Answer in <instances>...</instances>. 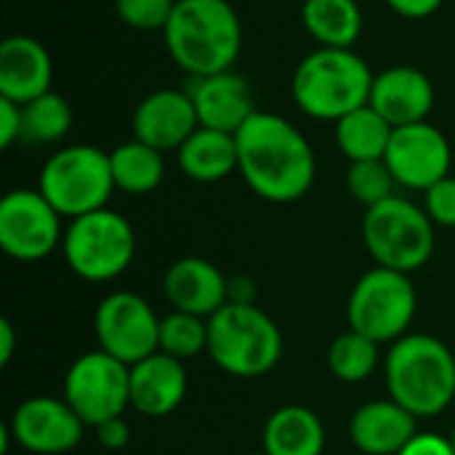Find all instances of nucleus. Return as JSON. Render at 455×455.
Returning a JSON list of instances; mask_svg holds the SVG:
<instances>
[{
  "label": "nucleus",
  "instance_id": "nucleus-3",
  "mask_svg": "<svg viewBox=\"0 0 455 455\" xmlns=\"http://www.w3.org/2000/svg\"><path fill=\"white\" fill-rule=\"evenodd\" d=\"M384 381L416 419H437L455 400V355L437 336L408 333L387 349Z\"/></svg>",
  "mask_w": 455,
  "mask_h": 455
},
{
  "label": "nucleus",
  "instance_id": "nucleus-27",
  "mask_svg": "<svg viewBox=\"0 0 455 455\" xmlns=\"http://www.w3.org/2000/svg\"><path fill=\"white\" fill-rule=\"evenodd\" d=\"M75 115L64 96L48 91L27 104H21V141L32 147H48L64 141L72 131Z\"/></svg>",
  "mask_w": 455,
  "mask_h": 455
},
{
  "label": "nucleus",
  "instance_id": "nucleus-32",
  "mask_svg": "<svg viewBox=\"0 0 455 455\" xmlns=\"http://www.w3.org/2000/svg\"><path fill=\"white\" fill-rule=\"evenodd\" d=\"M424 211L435 227L455 229V176H445L424 192Z\"/></svg>",
  "mask_w": 455,
  "mask_h": 455
},
{
  "label": "nucleus",
  "instance_id": "nucleus-20",
  "mask_svg": "<svg viewBox=\"0 0 455 455\" xmlns=\"http://www.w3.org/2000/svg\"><path fill=\"white\" fill-rule=\"evenodd\" d=\"M53 85V59L32 35H11L0 43V96L27 104Z\"/></svg>",
  "mask_w": 455,
  "mask_h": 455
},
{
  "label": "nucleus",
  "instance_id": "nucleus-36",
  "mask_svg": "<svg viewBox=\"0 0 455 455\" xmlns=\"http://www.w3.org/2000/svg\"><path fill=\"white\" fill-rule=\"evenodd\" d=\"M403 19H429L443 8L445 0H384Z\"/></svg>",
  "mask_w": 455,
  "mask_h": 455
},
{
  "label": "nucleus",
  "instance_id": "nucleus-17",
  "mask_svg": "<svg viewBox=\"0 0 455 455\" xmlns=\"http://www.w3.org/2000/svg\"><path fill=\"white\" fill-rule=\"evenodd\" d=\"M435 99V83L424 69L395 64L387 67L384 72H376L368 104L379 115H384L389 125L400 128L429 120Z\"/></svg>",
  "mask_w": 455,
  "mask_h": 455
},
{
  "label": "nucleus",
  "instance_id": "nucleus-12",
  "mask_svg": "<svg viewBox=\"0 0 455 455\" xmlns=\"http://www.w3.org/2000/svg\"><path fill=\"white\" fill-rule=\"evenodd\" d=\"M96 349L112 355L128 368L160 352V317L131 291L107 293L93 315Z\"/></svg>",
  "mask_w": 455,
  "mask_h": 455
},
{
  "label": "nucleus",
  "instance_id": "nucleus-9",
  "mask_svg": "<svg viewBox=\"0 0 455 455\" xmlns=\"http://www.w3.org/2000/svg\"><path fill=\"white\" fill-rule=\"evenodd\" d=\"M419 293L411 275L373 267L352 288L347 304L349 328L384 344H395L411 333L416 320Z\"/></svg>",
  "mask_w": 455,
  "mask_h": 455
},
{
  "label": "nucleus",
  "instance_id": "nucleus-38",
  "mask_svg": "<svg viewBox=\"0 0 455 455\" xmlns=\"http://www.w3.org/2000/svg\"><path fill=\"white\" fill-rule=\"evenodd\" d=\"M16 355V328L11 320H0V365L8 368Z\"/></svg>",
  "mask_w": 455,
  "mask_h": 455
},
{
  "label": "nucleus",
  "instance_id": "nucleus-18",
  "mask_svg": "<svg viewBox=\"0 0 455 455\" xmlns=\"http://www.w3.org/2000/svg\"><path fill=\"white\" fill-rule=\"evenodd\" d=\"M163 293L173 309L211 320L229 304V277L208 259L184 256L165 269Z\"/></svg>",
  "mask_w": 455,
  "mask_h": 455
},
{
  "label": "nucleus",
  "instance_id": "nucleus-25",
  "mask_svg": "<svg viewBox=\"0 0 455 455\" xmlns=\"http://www.w3.org/2000/svg\"><path fill=\"white\" fill-rule=\"evenodd\" d=\"M336 125V147L349 163L363 160H384L395 125L387 123L384 115H379L371 104L344 115Z\"/></svg>",
  "mask_w": 455,
  "mask_h": 455
},
{
  "label": "nucleus",
  "instance_id": "nucleus-16",
  "mask_svg": "<svg viewBox=\"0 0 455 455\" xmlns=\"http://www.w3.org/2000/svg\"><path fill=\"white\" fill-rule=\"evenodd\" d=\"M184 91L192 96L203 128L237 133L256 112L251 83L235 69L203 75V77H187Z\"/></svg>",
  "mask_w": 455,
  "mask_h": 455
},
{
  "label": "nucleus",
  "instance_id": "nucleus-10",
  "mask_svg": "<svg viewBox=\"0 0 455 455\" xmlns=\"http://www.w3.org/2000/svg\"><path fill=\"white\" fill-rule=\"evenodd\" d=\"M61 397L85 427L96 429L99 424L128 413L131 368L101 349L85 352L69 365Z\"/></svg>",
  "mask_w": 455,
  "mask_h": 455
},
{
  "label": "nucleus",
  "instance_id": "nucleus-30",
  "mask_svg": "<svg viewBox=\"0 0 455 455\" xmlns=\"http://www.w3.org/2000/svg\"><path fill=\"white\" fill-rule=\"evenodd\" d=\"M347 189L349 195L368 211L392 195H397V181L384 160H363V163H349L347 171Z\"/></svg>",
  "mask_w": 455,
  "mask_h": 455
},
{
  "label": "nucleus",
  "instance_id": "nucleus-24",
  "mask_svg": "<svg viewBox=\"0 0 455 455\" xmlns=\"http://www.w3.org/2000/svg\"><path fill=\"white\" fill-rule=\"evenodd\" d=\"M301 24L317 48H355L365 16L357 0H304Z\"/></svg>",
  "mask_w": 455,
  "mask_h": 455
},
{
  "label": "nucleus",
  "instance_id": "nucleus-39",
  "mask_svg": "<svg viewBox=\"0 0 455 455\" xmlns=\"http://www.w3.org/2000/svg\"><path fill=\"white\" fill-rule=\"evenodd\" d=\"M451 443H453V448H455V427H453V432H451Z\"/></svg>",
  "mask_w": 455,
  "mask_h": 455
},
{
  "label": "nucleus",
  "instance_id": "nucleus-23",
  "mask_svg": "<svg viewBox=\"0 0 455 455\" xmlns=\"http://www.w3.org/2000/svg\"><path fill=\"white\" fill-rule=\"evenodd\" d=\"M179 171L197 184H216L237 171V141L235 133L197 128L176 152Z\"/></svg>",
  "mask_w": 455,
  "mask_h": 455
},
{
  "label": "nucleus",
  "instance_id": "nucleus-34",
  "mask_svg": "<svg viewBox=\"0 0 455 455\" xmlns=\"http://www.w3.org/2000/svg\"><path fill=\"white\" fill-rule=\"evenodd\" d=\"M93 437L104 451H123L131 443V427H128L125 416H117V419L99 424L93 429Z\"/></svg>",
  "mask_w": 455,
  "mask_h": 455
},
{
  "label": "nucleus",
  "instance_id": "nucleus-13",
  "mask_svg": "<svg viewBox=\"0 0 455 455\" xmlns=\"http://www.w3.org/2000/svg\"><path fill=\"white\" fill-rule=\"evenodd\" d=\"M384 163L389 165L397 187L427 192L432 184L451 176L453 149L448 136L437 125L424 120L395 128Z\"/></svg>",
  "mask_w": 455,
  "mask_h": 455
},
{
  "label": "nucleus",
  "instance_id": "nucleus-7",
  "mask_svg": "<svg viewBox=\"0 0 455 455\" xmlns=\"http://www.w3.org/2000/svg\"><path fill=\"white\" fill-rule=\"evenodd\" d=\"M363 243L376 267L405 275L419 272L435 253V221L424 205L392 195L363 216Z\"/></svg>",
  "mask_w": 455,
  "mask_h": 455
},
{
  "label": "nucleus",
  "instance_id": "nucleus-29",
  "mask_svg": "<svg viewBox=\"0 0 455 455\" xmlns=\"http://www.w3.org/2000/svg\"><path fill=\"white\" fill-rule=\"evenodd\" d=\"M160 352L181 363L208 355V320L171 309V315L160 317Z\"/></svg>",
  "mask_w": 455,
  "mask_h": 455
},
{
  "label": "nucleus",
  "instance_id": "nucleus-26",
  "mask_svg": "<svg viewBox=\"0 0 455 455\" xmlns=\"http://www.w3.org/2000/svg\"><path fill=\"white\" fill-rule=\"evenodd\" d=\"M115 189L125 195H149L165 179V157L160 149L131 139L109 152Z\"/></svg>",
  "mask_w": 455,
  "mask_h": 455
},
{
  "label": "nucleus",
  "instance_id": "nucleus-28",
  "mask_svg": "<svg viewBox=\"0 0 455 455\" xmlns=\"http://www.w3.org/2000/svg\"><path fill=\"white\" fill-rule=\"evenodd\" d=\"M379 365H381V344L352 328L339 333L328 349V368L344 384L368 381L379 371Z\"/></svg>",
  "mask_w": 455,
  "mask_h": 455
},
{
  "label": "nucleus",
  "instance_id": "nucleus-21",
  "mask_svg": "<svg viewBox=\"0 0 455 455\" xmlns=\"http://www.w3.org/2000/svg\"><path fill=\"white\" fill-rule=\"evenodd\" d=\"M419 435V419L400 403L371 400L349 421V440L365 455H397Z\"/></svg>",
  "mask_w": 455,
  "mask_h": 455
},
{
  "label": "nucleus",
  "instance_id": "nucleus-37",
  "mask_svg": "<svg viewBox=\"0 0 455 455\" xmlns=\"http://www.w3.org/2000/svg\"><path fill=\"white\" fill-rule=\"evenodd\" d=\"M229 301L235 304H256V283L245 275L229 277Z\"/></svg>",
  "mask_w": 455,
  "mask_h": 455
},
{
  "label": "nucleus",
  "instance_id": "nucleus-5",
  "mask_svg": "<svg viewBox=\"0 0 455 455\" xmlns=\"http://www.w3.org/2000/svg\"><path fill=\"white\" fill-rule=\"evenodd\" d=\"M208 357L235 379H261L283 360V331L256 304L229 301L208 320Z\"/></svg>",
  "mask_w": 455,
  "mask_h": 455
},
{
  "label": "nucleus",
  "instance_id": "nucleus-31",
  "mask_svg": "<svg viewBox=\"0 0 455 455\" xmlns=\"http://www.w3.org/2000/svg\"><path fill=\"white\" fill-rule=\"evenodd\" d=\"M176 0H115L117 19L139 32H163Z\"/></svg>",
  "mask_w": 455,
  "mask_h": 455
},
{
  "label": "nucleus",
  "instance_id": "nucleus-6",
  "mask_svg": "<svg viewBox=\"0 0 455 455\" xmlns=\"http://www.w3.org/2000/svg\"><path fill=\"white\" fill-rule=\"evenodd\" d=\"M37 189L67 221L109 208V200L117 192L109 152L96 144L56 149L40 168Z\"/></svg>",
  "mask_w": 455,
  "mask_h": 455
},
{
  "label": "nucleus",
  "instance_id": "nucleus-40",
  "mask_svg": "<svg viewBox=\"0 0 455 455\" xmlns=\"http://www.w3.org/2000/svg\"><path fill=\"white\" fill-rule=\"evenodd\" d=\"M248 455H267L264 451H259V453H248Z\"/></svg>",
  "mask_w": 455,
  "mask_h": 455
},
{
  "label": "nucleus",
  "instance_id": "nucleus-14",
  "mask_svg": "<svg viewBox=\"0 0 455 455\" xmlns=\"http://www.w3.org/2000/svg\"><path fill=\"white\" fill-rule=\"evenodd\" d=\"M13 443L35 455H64L75 451L85 435L83 419L64 397H29L5 424Z\"/></svg>",
  "mask_w": 455,
  "mask_h": 455
},
{
  "label": "nucleus",
  "instance_id": "nucleus-2",
  "mask_svg": "<svg viewBox=\"0 0 455 455\" xmlns=\"http://www.w3.org/2000/svg\"><path fill=\"white\" fill-rule=\"evenodd\" d=\"M163 43L187 77L227 72L243 51V21L229 0H176Z\"/></svg>",
  "mask_w": 455,
  "mask_h": 455
},
{
  "label": "nucleus",
  "instance_id": "nucleus-8",
  "mask_svg": "<svg viewBox=\"0 0 455 455\" xmlns=\"http://www.w3.org/2000/svg\"><path fill=\"white\" fill-rule=\"evenodd\" d=\"M61 253L67 267L85 283H112L136 256L133 224L112 211L101 208L67 221Z\"/></svg>",
  "mask_w": 455,
  "mask_h": 455
},
{
  "label": "nucleus",
  "instance_id": "nucleus-4",
  "mask_svg": "<svg viewBox=\"0 0 455 455\" xmlns=\"http://www.w3.org/2000/svg\"><path fill=\"white\" fill-rule=\"evenodd\" d=\"M373 77L376 72L355 48H315L296 64L291 96L307 117L339 123L371 101Z\"/></svg>",
  "mask_w": 455,
  "mask_h": 455
},
{
  "label": "nucleus",
  "instance_id": "nucleus-33",
  "mask_svg": "<svg viewBox=\"0 0 455 455\" xmlns=\"http://www.w3.org/2000/svg\"><path fill=\"white\" fill-rule=\"evenodd\" d=\"M21 141V104L0 96V147L11 149Z\"/></svg>",
  "mask_w": 455,
  "mask_h": 455
},
{
  "label": "nucleus",
  "instance_id": "nucleus-22",
  "mask_svg": "<svg viewBox=\"0 0 455 455\" xmlns=\"http://www.w3.org/2000/svg\"><path fill=\"white\" fill-rule=\"evenodd\" d=\"M261 451L267 455H323L325 427L307 405H283L264 424Z\"/></svg>",
  "mask_w": 455,
  "mask_h": 455
},
{
  "label": "nucleus",
  "instance_id": "nucleus-35",
  "mask_svg": "<svg viewBox=\"0 0 455 455\" xmlns=\"http://www.w3.org/2000/svg\"><path fill=\"white\" fill-rule=\"evenodd\" d=\"M397 455H455L451 437L437 432H419Z\"/></svg>",
  "mask_w": 455,
  "mask_h": 455
},
{
  "label": "nucleus",
  "instance_id": "nucleus-19",
  "mask_svg": "<svg viewBox=\"0 0 455 455\" xmlns=\"http://www.w3.org/2000/svg\"><path fill=\"white\" fill-rule=\"evenodd\" d=\"M189 376L181 360L155 352L131 365V411L147 419H168L187 397Z\"/></svg>",
  "mask_w": 455,
  "mask_h": 455
},
{
  "label": "nucleus",
  "instance_id": "nucleus-15",
  "mask_svg": "<svg viewBox=\"0 0 455 455\" xmlns=\"http://www.w3.org/2000/svg\"><path fill=\"white\" fill-rule=\"evenodd\" d=\"M200 128L192 96L184 88H157L133 109V139L165 152H179L181 144Z\"/></svg>",
  "mask_w": 455,
  "mask_h": 455
},
{
  "label": "nucleus",
  "instance_id": "nucleus-1",
  "mask_svg": "<svg viewBox=\"0 0 455 455\" xmlns=\"http://www.w3.org/2000/svg\"><path fill=\"white\" fill-rule=\"evenodd\" d=\"M237 173L267 203H296L317 179V157L309 139L283 115L256 109L235 133Z\"/></svg>",
  "mask_w": 455,
  "mask_h": 455
},
{
  "label": "nucleus",
  "instance_id": "nucleus-11",
  "mask_svg": "<svg viewBox=\"0 0 455 455\" xmlns=\"http://www.w3.org/2000/svg\"><path fill=\"white\" fill-rule=\"evenodd\" d=\"M64 216L35 189H11L0 200V248L8 259L32 264L61 248Z\"/></svg>",
  "mask_w": 455,
  "mask_h": 455
}]
</instances>
